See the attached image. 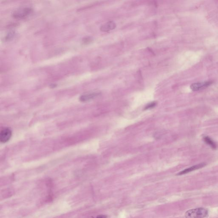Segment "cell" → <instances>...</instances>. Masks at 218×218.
Returning a JSON list of instances; mask_svg holds the SVG:
<instances>
[{"label":"cell","instance_id":"6da1fadb","mask_svg":"<svg viewBox=\"0 0 218 218\" xmlns=\"http://www.w3.org/2000/svg\"><path fill=\"white\" fill-rule=\"evenodd\" d=\"M208 215V211L206 208L199 207L187 211L185 213L186 218H205Z\"/></svg>","mask_w":218,"mask_h":218},{"label":"cell","instance_id":"7a4b0ae2","mask_svg":"<svg viewBox=\"0 0 218 218\" xmlns=\"http://www.w3.org/2000/svg\"><path fill=\"white\" fill-rule=\"evenodd\" d=\"M33 13L31 7H24L14 11L12 14L13 18L16 19H23L29 17Z\"/></svg>","mask_w":218,"mask_h":218},{"label":"cell","instance_id":"3957f363","mask_svg":"<svg viewBox=\"0 0 218 218\" xmlns=\"http://www.w3.org/2000/svg\"><path fill=\"white\" fill-rule=\"evenodd\" d=\"M211 81L201 82L195 83H193L190 85V89L193 91H199L205 89L207 87L210 86L212 83Z\"/></svg>","mask_w":218,"mask_h":218},{"label":"cell","instance_id":"277c9868","mask_svg":"<svg viewBox=\"0 0 218 218\" xmlns=\"http://www.w3.org/2000/svg\"><path fill=\"white\" fill-rule=\"evenodd\" d=\"M12 132L9 128H4L2 129L0 133V141L1 142H7L9 141L12 136Z\"/></svg>","mask_w":218,"mask_h":218},{"label":"cell","instance_id":"5b68a950","mask_svg":"<svg viewBox=\"0 0 218 218\" xmlns=\"http://www.w3.org/2000/svg\"><path fill=\"white\" fill-rule=\"evenodd\" d=\"M206 165L207 164L206 163H201L194 165V166H192V167H190V168H188L186 169L181 171V172H180V173L177 174V175L181 176L188 174V173H190V172H192V171H194V170H196L201 168L205 167Z\"/></svg>","mask_w":218,"mask_h":218},{"label":"cell","instance_id":"8992f818","mask_svg":"<svg viewBox=\"0 0 218 218\" xmlns=\"http://www.w3.org/2000/svg\"><path fill=\"white\" fill-rule=\"evenodd\" d=\"M100 94L99 92H92V93H88L81 95L80 97V101H87L91 100L94 98H96Z\"/></svg>","mask_w":218,"mask_h":218},{"label":"cell","instance_id":"52a82bcc","mask_svg":"<svg viewBox=\"0 0 218 218\" xmlns=\"http://www.w3.org/2000/svg\"><path fill=\"white\" fill-rule=\"evenodd\" d=\"M116 24L113 21H109L104 24L100 27L101 31L104 32H107L115 29Z\"/></svg>","mask_w":218,"mask_h":218},{"label":"cell","instance_id":"ba28073f","mask_svg":"<svg viewBox=\"0 0 218 218\" xmlns=\"http://www.w3.org/2000/svg\"><path fill=\"white\" fill-rule=\"evenodd\" d=\"M204 140L205 142L210 146L212 149H216L217 148V145L216 144L214 141L211 139L210 137L208 136H205L204 137Z\"/></svg>","mask_w":218,"mask_h":218},{"label":"cell","instance_id":"9c48e42d","mask_svg":"<svg viewBox=\"0 0 218 218\" xmlns=\"http://www.w3.org/2000/svg\"><path fill=\"white\" fill-rule=\"evenodd\" d=\"M15 32L14 31H11L7 33L4 38V40L6 41H10L15 36Z\"/></svg>","mask_w":218,"mask_h":218},{"label":"cell","instance_id":"30bf717a","mask_svg":"<svg viewBox=\"0 0 218 218\" xmlns=\"http://www.w3.org/2000/svg\"><path fill=\"white\" fill-rule=\"evenodd\" d=\"M93 39L91 37H85L83 38L82 40V42L83 44H89V43L92 41Z\"/></svg>","mask_w":218,"mask_h":218},{"label":"cell","instance_id":"8fae6325","mask_svg":"<svg viewBox=\"0 0 218 218\" xmlns=\"http://www.w3.org/2000/svg\"><path fill=\"white\" fill-rule=\"evenodd\" d=\"M156 102H152V103L148 104V105L145 107L144 109H145V110H146V109H151V108L155 107L156 106Z\"/></svg>","mask_w":218,"mask_h":218},{"label":"cell","instance_id":"7c38bea8","mask_svg":"<svg viewBox=\"0 0 218 218\" xmlns=\"http://www.w3.org/2000/svg\"><path fill=\"white\" fill-rule=\"evenodd\" d=\"M95 218H107V216L104 215H99Z\"/></svg>","mask_w":218,"mask_h":218},{"label":"cell","instance_id":"4fadbf2b","mask_svg":"<svg viewBox=\"0 0 218 218\" xmlns=\"http://www.w3.org/2000/svg\"><path fill=\"white\" fill-rule=\"evenodd\" d=\"M56 86V84H52V85H51V87H55Z\"/></svg>","mask_w":218,"mask_h":218}]
</instances>
